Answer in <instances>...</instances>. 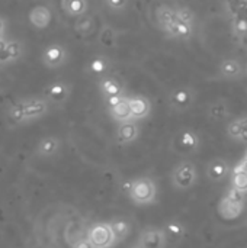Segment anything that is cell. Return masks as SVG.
Wrapping results in <instances>:
<instances>
[{"instance_id": "d590c367", "label": "cell", "mask_w": 247, "mask_h": 248, "mask_svg": "<svg viewBox=\"0 0 247 248\" xmlns=\"http://www.w3.org/2000/svg\"><path fill=\"white\" fill-rule=\"evenodd\" d=\"M239 16H243L245 19H247V3L243 6V9H242V12H240V15Z\"/></svg>"}, {"instance_id": "7a4b0ae2", "label": "cell", "mask_w": 247, "mask_h": 248, "mask_svg": "<svg viewBox=\"0 0 247 248\" xmlns=\"http://www.w3.org/2000/svg\"><path fill=\"white\" fill-rule=\"evenodd\" d=\"M154 23L166 38L173 41H191L195 35V26L179 19L170 3H162L154 9Z\"/></svg>"}, {"instance_id": "5bb4252c", "label": "cell", "mask_w": 247, "mask_h": 248, "mask_svg": "<svg viewBox=\"0 0 247 248\" xmlns=\"http://www.w3.org/2000/svg\"><path fill=\"white\" fill-rule=\"evenodd\" d=\"M167 243L169 241L160 227H147L137 238V246L140 248H166Z\"/></svg>"}, {"instance_id": "4fadbf2b", "label": "cell", "mask_w": 247, "mask_h": 248, "mask_svg": "<svg viewBox=\"0 0 247 248\" xmlns=\"http://www.w3.org/2000/svg\"><path fill=\"white\" fill-rule=\"evenodd\" d=\"M127 105L130 108L131 119L135 122L147 119L153 110L150 99L144 94H127Z\"/></svg>"}, {"instance_id": "836d02e7", "label": "cell", "mask_w": 247, "mask_h": 248, "mask_svg": "<svg viewBox=\"0 0 247 248\" xmlns=\"http://www.w3.org/2000/svg\"><path fill=\"white\" fill-rule=\"evenodd\" d=\"M7 29H9V23H7V19L0 16V41L7 38Z\"/></svg>"}, {"instance_id": "2e32d148", "label": "cell", "mask_w": 247, "mask_h": 248, "mask_svg": "<svg viewBox=\"0 0 247 248\" xmlns=\"http://www.w3.org/2000/svg\"><path fill=\"white\" fill-rule=\"evenodd\" d=\"M63 147V140L57 135H47L44 138H41L35 147V157L39 160H48L55 157Z\"/></svg>"}, {"instance_id": "f35d334b", "label": "cell", "mask_w": 247, "mask_h": 248, "mask_svg": "<svg viewBox=\"0 0 247 248\" xmlns=\"http://www.w3.org/2000/svg\"><path fill=\"white\" fill-rule=\"evenodd\" d=\"M239 1H243V3H247V0H239Z\"/></svg>"}, {"instance_id": "d6986e66", "label": "cell", "mask_w": 247, "mask_h": 248, "mask_svg": "<svg viewBox=\"0 0 247 248\" xmlns=\"http://www.w3.org/2000/svg\"><path fill=\"white\" fill-rule=\"evenodd\" d=\"M205 171H207V179L211 183H223L230 177L231 167H230L229 161H226L221 157H217V158H213L207 164Z\"/></svg>"}, {"instance_id": "e575fe53", "label": "cell", "mask_w": 247, "mask_h": 248, "mask_svg": "<svg viewBox=\"0 0 247 248\" xmlns=\"http://www.w3.org/2000/svg\"><path fill=\"white\" fill-rule=\"evenodd\" d=\"M231 173H247V160L243 158L240 163L236 164V167L231 170Z\"/></svg>"}, {"instance_id": "e0dca14e", "label": "cell", "mask_w": 247, "mask_h": 248, "mask_svg": "<svg viewBox=\"0 0 247 248\" xmlns=\"http://www.w3.org/2000/svg\"><path fill=\"white\" fill-rule=\"evenodd\" d=\"M51 20H52V12L47 4L42 3L35 4L28 12V22L33 29L44 31L51 25Z\"/></svg>"}, {"instance_id": "44dd1931", "label": "cell", "mask_w": 247, "mask_h": 248, "mask_svg": "<svg viewBox=\"0 0 247 248\" xmlns=\"http://www.w3.org/2000/svg\"><path fill=\"white\" fill-rule=\"evenodd\" d=\"M111 68L112 62L106 55H95L86 64V73L92 77H96L98 80L105 76H109Z\"/></svg>"}, {"instance_id": "1f68e13d", "label": "cell", "mask_w": 247, "mask_h": 248, "mask_svg": "<svg viewBox=\"0 0 247 248\" xmlns=\"http://www.w3.org/2000/svg\"><path fill=\"white\" fill-rule=\"evenodd\" d=\"M103 4L111 13H122L127 10L130 0H103Z\"/></svg>"}, {"instance_id": "8fae6325", "label": "cell", "mask_w": 247, "mask_h": 248, "mask_svg": "<svg viewBox=\"0 0 247 248\" xmlns=\"http://www.w3.org/2000/svg\"><path fill=\"white\" fill-rule=\"evenodd\" d=\"M98 87H99V92L106 103V108L122 100L128 93H127V89L125 86L122 84V81L114 76H105L102 78L98 80Z\"/></svg>"}, {"instance_id": "484cf974", "label": "cell", "mask_w": 247, "mask_h": 248, "mask_svg": "<svg viewBox=\"0 0 247 248\" xmlns=\"http://www.w3.org/2000/svg\"><path fill=\"white\" fill-rule=\"evenodd\" d=\"M106 109H108V115L111 116V119L116 125L122 124V122H127V121H132L131 119V113H130V108L127 105V96L122 100L108 106Z\"/></svg>"}, {"instance_id": "f1b7e54d", "label": "cell", "mask_w": 247, "mask_h": 248, "mask_svg": "<svg viewBox=\"0 0 247 248\" xmlns=\"http://www.w3.org/2000/svg\"><path fill=\"white\" fill-rule=\"evenodd\" d=\"M230 28L233 35L240 44H247V19L243 16H234L230 19Z\"/></svg>"}, {"instance_id": "52a82bcc", "label": "cell", "mask_w": 247, "mask_h": 248, "mask_svg": "<svg viewBox=\"0 0 247 248\" xmlns=\"http://www.w3.org/2000/svg\"><path fill=\"white\" fill-rule=\"evenodd\" d=\"M245 205H246V195L230 187L227 193L220 199L217 211L223 219L233 221V219L240 218V215L245 211Z\"/></svg>"}, {"instance_id": "7c38bea8", "label": "cell", "mask_w": 247, "mask_h": 248, "mask_svg": "<svg viewBox=\"0 0 247 248\" xmlns=\"http://www.w3.org/2000/svg\"><path fill=\"white\" fill-rule=\"evenodd\" d=\"M25 54V45L20 39L4 38L0 41V68L17 62Z\"/></svg>"}, {"instance_id": "5b68a950", "label": "cell", "mask_w": 247, "mask_h": 248, "mask_svg": "<svg viewBox=\"0 0 247 248\" xmlns=\"http://www.w3.org/2000/svg\"><path fill=\"white\" fill-rule=\"evenodd\" d=\"M201 137L192 128L179 129L170 141V150L178 155H194L201 150Z\"/></svg>"}, {"instance_id": "9c48e42d", "label": "cell", "mask_w": 247, "mask_h": 248, "mask_svg": "<svg viewBox=\"0 0 247 248\" xmlns=\"http://www.w3.org/2000/svg\"><path fill=\"white\" fill-rule=\"evenodd\" d=\"M70 60V52L64 44L52 42L41 52V62L47 70H60Z\"/></svg>"}, {"instance_id": "83f0119b", "label": "cell", "mask_w": 247, "mask_h": 248, "mask_svg": "<svg viewBox=\"0 0 247 248\" xmlns=\"http://www.w3.org/2000/svg\"><path fill=\"white\" fill-rule=\"evenodd\" d=\"M167 241L178 243L186 235V227L181 221H169L162 227Z\"/></svg>"}, {"instance_id": "603a6c76", "label": "cell", "mask_w": 247, "mask_h": 248, "mask_svg": "<svg viewBox=\"0 0 247 248\" xmlns=\"http://www.w3.org/2000/svg\"><path fill=\"white\" fill-rule=\"evenodd\" d=\"M74 31L82 38H87V36L95 35L98 32V19H96V16L90 15L87 12L86 15L77 17L76 22H74Z\"/></svg>"}, {"instance_id": "30bf717a", "label": "cell", "mask_w": 247, "mask_h": 248, "mask_svg": "<svg viewBox=\"0 0 247 248\" xmlns=\"http://www.w3.org/2000/svg\"><path fill=\"white\" fill-rule=\"evenodd\" d=\"M86 240L92 248H112L116 244V240L112 234L109 222H93L86 231Z\"/></svg>"}, {"instance_id": "ba28073f", "label": "cell", "mask_w": 247, "mask_h": 248, "mask_svg": "<svg viewBox=\"0 0 247 248\" xmlns=\"http://www.w3.org/2000/svg\"><path fill=\"white\" fill-rule=\"evenodd\" d=\"M71 93H73V86L63 78H57L49 81L44 87L42 97L48 102L49 106L63 108L66 103H68Z\"/></svg>"}, {"instance_id": "ac0fdd59", "label": "cell", "mask_w": 247, "mask_h": 248, "mask_svg": "<svg viewBox=\"0 0 247 248\" xmlns=\"http://www.w3.org/2000/svg\"><path fill=\"white\" fill-rule=\"evenodd\" d=\"M140 134H141V129H140L138 122L127 121V122H122V124L116 125L115 141H116L118 145L125 147V145H130V144L135 142L140 138Z\"/></svg>"}, {"instance_id": "3957f363", "label": "cell", "mask_w": 247, "mask_h": 248, "mask_svg": "<svg viewBox=\"0 0 247 248\" xmlns=\"http://www.w3.org/2000/svg\"><path fill=\"white\" fill-rule=\"evenodd\" d=\"M127 196L135 206H150L157 203L159 187L154 179L148 176L134 177L127 183Z\"/></svg>"}, {"instance_id": "7402d4cb", "label": "cell", "mask_w": 247, "mask_h": 248, "mask_svg": "<svg viewBox=\"0 0 247 248\" xmlns=\"http://www.w3.org/2000/svg\"><path fill=\"white\" fill-rule=\"evenodd\" d=\"M207 116L213 122H224L231 116V106L226 99H217L208 105Z\"/></svg>"}, {"instance_id": "277c9868", "label": "cell", "mask_w": 247, "mask_h": 248, "mask_svg": "<svg viewBox=\"0 0 247 248\" xmlns=\"http://www.w3.org/2000/svg\"><path fill=\"white\" fill-rule=\"evenodd\" d=\"M198 169L191 160L179 161L170 171V185L176 192H188L194 189L198 183Z\"/></svg>"}, {"instance_id": "4dcf8cb0", "label": "cell", "mask_w": 247, "mask_h": 248, "mask_svg": "<svg viewBox=\"0 0 247 248\" xmlns=\"http://www.w3.org/2000/svg\"><path fill=\"white\" fill-rule=\"evenodd\" d=\"M230 187L236 189L237 192L246 195L247 193V173H231Z\"/></svg>"}, {"instance_id": "ffe728a7", "label": "cell", "mask_w": 247, "mask_h": 248, "mask_svg": "<svg viewBox=\"0 0 247 248\" xmlns=\"http://www.w3.org/2000/svg\"><path fill=\"white\" fill-rule=\"evenodd\" d=\"M226 134L231 141L247 145V115L231 119L226 126Z\"/></svg>"}, {"instance_id": "6da1fadb", "label": "cell", "mask_w": 247, "mask_h": 248, "mask_svg": "<svg viewBox=\"0 0 247 248\" xmlns=\"http://www.w3.org/2000/svg\"><path fill=\"white\" fill-rule=\"evenodd\" d=\"M51 106L42 96H28L13 102L6 110V119L10 126H25L45 118Z\"/></svg>"}, {"instance_id": "ab89813d", "label": "cell", "mask_w": 247, "mask_h": 248, "mask_svg": "<svg viewBox=\"0 0 247 248\" xmlns=\"http://www.w3.org/2000/svg\"><path fill=\"white\" fill-rule=\"evenodd\" d=\"M245 158H246V160H247V151H246V155H245Z\"/></svg>"}, {"instance_id": "9a60e30c", "label": "cell", "mask_w": 247, "mask_h": 248, "mask_svg": "<svg viewBox=\"0 0 247 248\" xmlns=\"http://www.w3.org/2000/svg\"><path fill=\"white\" fill-rule=\"evenodd\" d=\"M217 74L221 80L226 81H240L245 78L243 62L237 58H224L218 64Z\"/></svg>"}, {"instance_id": "8d00e7d4", "label": "cell", "mask_w": 247, "mask_h": 248, "mask_svg": "<svg viewBox=\"0 0 247 248\" xmlns=\"http://www.w3.org/2000/svg\"><path fill=\"white\" fill-rule=\"evenodd\" d=\"M243 67H245V77L247 78V62L246 64H243Z\"/></svg>"}, {"instance_id": "74e56055", "label": "cell", "mask_w": 247, "mask_h": 248, "mask_svg": "<svg viewBox=\"0 0 247 248\" xmlns=\"http://www.w3.org/2000/svg\"><path fill=\"white\" fill-rule=\"evenodd\" d=\"M130 248H140V247H138V246H137V243H135V244H132Z\"/></svg>"}, {"instance_id": "cb8c5ba5", "label": "cell", "mask_w": 247, "mask_h": 248, "mask_svg": "<svg viewBox=\"0 0 247 248\" xmlns=\"http://www.w3.org/2000/svg\"><path fill=\"white\" fill-rule=\"evenodd\" d=\"M60 6L64 15L74 19L89 12V0H60Z\"/></svg>"}, {"instance_id": "f546056e", "label": "cell", "mask_w": 247, "mask_h": 248, "mask_svg": "<svg viewBox=\"0 0 247 248\" xmlns=\"http://www.w3.org/2000/svg\"><path fill=\"white\" fill-rule=\"evenodd\" d=\"M173 6H175V12H176V15H178L179 19H182L183 22L195 26L197 16H195V13H194L192 9H189L188 6H183V4H173Z\"/></svg>"}, {"instance_id": "d4e9b609", "label": "cell", "mask_w": 247, "mask_h": 248, "mask_svg": "<svg viewBox=\"0 0 247 248\" xmlns=\"http://www.w3.org/2000/svg\"><path fill=\"white\" fill-rule=\"evenodd\" d=\"M119 41V31L111 25V23H103L100 29L98 31V44L105 46V48H112L118 44Z\"/></svg>"}, {"instance_id": "4316f807", "label": "cell", "mask_w": 247, "mask_h": 248, "mask_svg": "<svg viewBox=\"0 0 247 248\" xmlns=\"http://www.w3.org/2000/svg\"><path fill=\"white\" fill-rule=\"evenodd\" d=\"M109 227H111L112 234L116 240V244L127 240L128 235L131 234V230H132L131 222L125 218H115V219L109 221Z\"/></svg>"}, {"instance_id": "8992f818", "label": "cell", "mask_w": 247, "mask_h": 248, "mask_svg": "<svg viewBox=\"0 0 247 248\" xmlns=\"http://www.w3.org/2000/svg\"><path fill=\"white\" fill-rule=\"evenodd\" d=\"M198 99V92L192 86H178L167 94V106L173 113H185L191 110Z\"/></svg>"}, {"instance_id": "d6a6232c", "label": "cell", "mask_w": 247, "mask_h": 248, "mask_svg": "<svg viewBox=\"0 0 247 248\" xmlns=\"http://www.w3.org/2000/svg\"><path fill=\"white\" fill-rule=\"evenodd\" d=\"M71 248H92V246L89 244V241L86 240V237H77L71 244Z\"/></svg>"}]
</instances>
